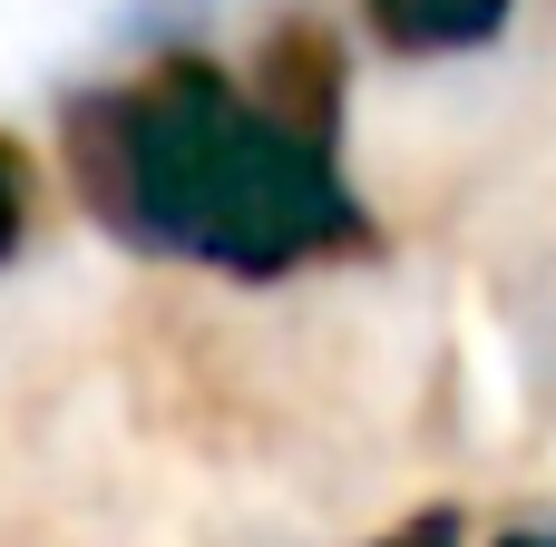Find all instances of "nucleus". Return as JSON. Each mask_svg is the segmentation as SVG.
Segmentation results:
<instances>
[{"instance_id":"39448f33","label":"nucleus","mask_w":556,"mask_h":547,"mask_svg":"<svg viewBox=\"0 0 556 547\" xmlns=\"http://www.w3.org/2000/svg\"><path fill=\"white\" fill-rule=\"evenodd\" d=\"M381 547H469V519L459 509H420V519H401Z\"/></svg>"},{"instance_id":"f03ea898","label":"nucleus","mask_w":556,"mask_h":547,"mask_svg":"<svg viewBox=\"0 0 556 547\" xmlns=\"http://www.w3.org/2000/svg\"><path fill=\"white\" fill-rule=\"evenodd\" d=\"M342 245H362V206L342 186L332 137L274 127L244 98L235 127H225V147H215V166H205L186 254L195 264H225V274H293V264L342 254Z\"/></svg>"},{"instance_id":"f257e3e1","label":"nucleus","mask_w":556,"mask_h":547,"mask_svg":"<svg viewBox=\"0 0 556 547\" xmlns=\"http://www.w3.org/2000/svg\"><path fill=\"white\" fill-rule=\"evenodd\" d=\"M235 108H244V88L205 59H166L127 88L68 98V176H78L88 215L147 254H186V225H195V196H205V166H215Z\"/></svg>"},{"instance_id":"20e7f679","label":"nucleus","mask_w":556,"mask_h":547,"mask_svg":"<svg viewBox=\"0 0 556 547\" xmlns=\"http://www.w3.org/2000/svg\"><path fill=\"white\" fill-rule=\"evenodd\" d=\"M508 10L518 0H371V29L410 59H459V49H489Z\"/></svg>"},{"instance_id":"7ed1b4c3","label":"nucleus","mask_w":556,"mask_h":547,"mask_svg":"<svg viewBox=\"0 0 556 547\" xmlns=\"http://www.w3.org/2000/svg\"><path fill=\"white\" fill-rule=\"evenodd\" d=\"M274 127H303V137H332L342 127V49L332 29L313 20H283L264 49H254V88H244Z\"/></svg>"},{"instance_id":"0eeeda50","label":"nucleus","mask_w":556,"mask_h":547,"mask_svg":"<svg viewBox=\"0 0 556 547\" xmlns=\"http://www.w3.org/2000/svg\"><path fill=\"white\" fill-rule=\"evenodd\" d=\"M0 254H10V245H0Z\"/></svg>"},{"instance_id":"423d86ee","label":"nucleus","mask_w":556,"mask_h":547,"mask_svg":"<svg viewBox=\"0 0 556 547\" xmlns=\"http://www.w3.org/2000/svg\"><path fill=\"white\" fill-rule=\"evenodd\" d=\"M489 547H556V529H508V538H489Z\"/></svg>"}]
</instances>
